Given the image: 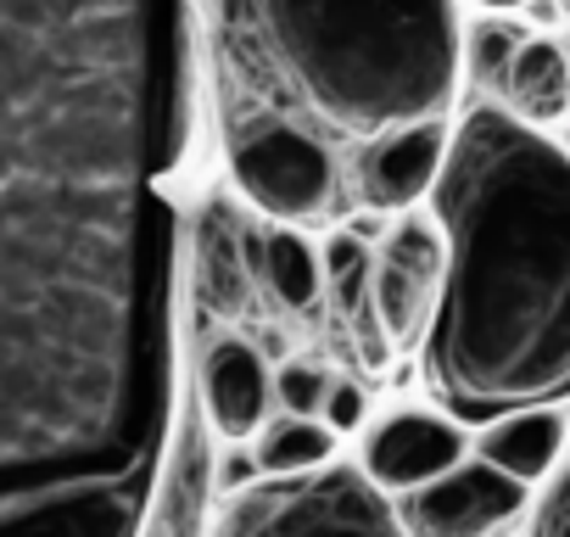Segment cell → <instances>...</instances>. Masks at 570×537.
<instances>
[{
    "label": "cell",
    "mask_w": 570,
    "mask_h": 537,
    "mask_svg": "<svg viewBox=\"0 0 570 537\" xmlns=\"http://www.w3.org/2000/svg\"><path fill=\"white\" fill-rule=\"evenodd\" d=\"M190 124V0H0V537L146 526Z\"/></svg>",
    "instance_id": "1"
},
{
    "label": "cell",
    "mask_w": 570,
    "mask_h": 537,
    "mask_svg": "<svg viewBox=\"0 0 570 537\" xmlns=\"http://www.w3.org/2000/svg\"><path fill=\"white\" fill-rule=\"evenodd\" d=\"M431 202V392L464 426L570 398V157L537 124L475 107L442 152Z\"/></svg>",
    "instance_id": "2"
},
{
    "label": "cell",
    "mask_w": 570,
    "mask_h": 537,
    "mask_svg": "<svg viewBox=\"0 0 570 537\" xmlns=\"http://www.w3.org/2000/svg\"><path fill=\"white\" fill-rule=\"evenodd\" d=\"M218 46L252 118L325 146H370L442 118L459 85L453 0H213Z\"/></svg>",
    "instance_id": "3"
},
{
    "label": "cell",
    "mask_w": 570,
    "mask_h": 537,
    "mask_svg": "<svg viewBox=\"0 0 570 537\" xmlns=\"http://www.w3.org/2000/svg\"><path fill=\"white\" fill-rule=\"evenodd\" d=\"M218 537H409L386 492L353 465H314L235 487Z\"/></svg>",
    "instance_id": "4"
},
{
    "label": "cell",
    "mask_w": 570,
    "mask_h": 537,
    "mask_svg": "<svg viewBox=\"0 0 570 537\" xmlns=\"http://www.w3.org/2000/svg\"><path fill=\"white\" fill-rule=\"evenodd\" d=\"M229 168L240 191L274 218H320L336 202V152L297 124L235 118Z\"/></svg>",
    "instance_id": "5"
},
{
    "label": "cell",
    "mask_w": 570,
    "mask_h": 537,
    "mask_svg": "<svg viewBox=\"0 0 570 537\" xmlns=\"http://www.w3.org/2000/svg\"><path fill=\"white\" fill-rule=\"evenodd\" d=\"M525 509V481L487 459H459L442 476L409 487L403 531L409 537H498Z\"/></svg>",
    "instance_id": "6"
},
{
    "label": "cell",
    "mask_w": 570,
    "mask_h": 537,
    "mask_svg": "<svg viewBox=\"0 0 570 537\" xmlns=\"http://www.w3.org/2000/svg\"><path fill=\"white\" fill-rule=\"evenodd\" d=\"M442 286V235L420 218L397 224L370 263V314L386 348H420Z\"/></svg>",
    "instance_id": "7"
},
{
    "label": "cell",
    "mask_w": 570,
    "mask_h": 537,
    "mask_svg": "<svg viewBox=\"0 0 570 537\" xmlns=\"http://www.w3.org/2000/svg\"><path fill=\"white\" fill-rule=\"evenodd\" d=\"M464 459V431L459 420L442 414H392L386 426H375L370 448H364V476L381 492H409L431 476H442L448 465Z\"/></svg>",
    "instance_id": "8"
},
{
    "label": "cell",
    "mask_w": 570,
    "mask_h": 537,
    "mask_svg": "<svg viewBox=\"0 0 570 537\" xmlns=\"http://www.w3.org/2000/svg\"><path fill=\"white\" fill-rule=\"evenodd\" d=\"M442 152H448L442 118L403 124V129L370 140L364 146V168H358L364 202L370 207H409V202H420L431 191L436 168H442Z\"/></svg>",
    "instance_id": "9"
},
{
    "label": "cell",
    "mask_w": 570,
    "mask_h": 537,
    "mask_svg": "<svg viewBox=\"0 0 570 537\" xmlns=\"http://www.w3.org/2000/svg\"><path fill=\"white\" fill-rule=\"evenodd\" d=\"M202 403H207V420L218 426V437L240 442L263 426V414L274 403V381H268L263 359L229 336V342H213L202 359Z\"/></svg>",
    "instance_id": "10"
},
{
    "label": "cell",
    "mask_w": 570,
    "mask_h": 537,
    "mask_svg": "<svg viewBox=\"0 0 570 537\" xmlns=\"http://www.w3.org/2000/svg\"><path fill=\"white\" fill-rule=\"evenodd\" d=\"M559 442H564V420H559L553 403L509 409V414L487 420V431H481V459L531 487V481H542V476L553 470Z\"/></svg>",
    "instance_id": "11"
},
{
    "label": "cell",
    "mask_w": 570,
    "mask_h": 537,
    "mask_svg": "<svg viewBox=\"0 0 570 537\" xmlns=\"http://www.w3.org/2000/svg\"><path fill=\"white\" fill-rule=\"evenodd\" d=\"M240 252L252 263V281L268 286L279 309H314L325 292L320 252L297 230H268V235H240Z\"/></svg>",
    "instance_id": "12"
},
{
    "label": "cell",
    "mask_w": 570,
    "mask_h": 537,
    "mask_svg": "<svg viewBox=\"0 0 570 537\" xmlns=\"http://www.w3.org/2000/svg\"><path fill=\"white\" fill-rule=\"evenodd\" d=\"M498 85L520 124H553L570 107V62L553 40H520Z\"/></svg>",
    "instance_id": "13"
},
{
    "label": "cell",
    "mask_w": 570,
    "mask_h": 537,
    "mask_svg": "<svg viewBox=\"0 0 570 537\" xmlns=\"http://www.w3.org/2000/svg\"><path fill=\"white\" fill-rule=\"evenodd\" d=\"M336 453V431L314 414H292L263 431V448L252 453L257 459V476H297V470H314Z\"/></svg>",
    "instance_id": "14"
},
{
    "label": "cell",
    "mask_w": 570,
    "mask_h": 537,
    "mask_svg": "<svg viewBox=\"0 0 570 537\" xmlns=\"http://www.w3.org/2000/svg\"><path fill=\"white\" fill-rule=\"evenodd\" d=\"M235 230H229V213L213 207L207 213V230H202V286H207V303H218V314H235L240 297H246V268L235 257Z\"/></svg>",
    "instance_id": "15"
},
{
    "label": "cell",
    "mask_w": 570,
    "mask_h": 537,
    "mask_svg": "<svg viewBox=\"0 0 570 537\" xmlns=\"http://www.w3.org/2000/svg\"><path fill=\"white\" fill-rule=\"evenodd\" d=\"M325 263H331L336 309H342L347 320L375 325V314H370V252H364V241H358V235H336L331 252H325Z\"/></svg>",
    "instance_id": "16"
},
{
    "label": "cell",
    "mask_w": 570,
    "mask_h": 537,
    "mask_svg": "<svg viewBox=\"0 0 570 537\" xmlns=\"http://www.w3.org/2000/svg\"><path fill=\"white\" fill-rule=\"evenodd\" d=\"M325 392H331V375H325L320 364H285V370L274 375V403H279L285 414H320Z\"/></svg>",
    "instance_id": "17"
},
{
    "label": "cell",
    "mask_w": 570,
    "mask_h": 537,
    "mask_svg": "<svg viewBox=\"0 0 570 537\" xmlns=\"http://www.w3.org/2000/svg\"><path fill=\"white\" fill-rule=\"evenodd\" d=\"M514 46H520V35L514 29H503V23H481L475 35H470V74L481 79V85H498L503 79V68H509V57H514Z\"/></svg>",
    "instance_id": "18"
},
{
    "label": "cell",
    "mask_w": 570,
    "mask_h": 537,
    "mask_svg": "<svg viewBox=\"0 0 570 537\" xmlns=\"http://www.w3.org/2000/svg\"><path fill=\"white\" fill-rule=\"evenodd\" d=\"M320 414H325V426H331V431H358V426H364V414H370V398H364V387H353V381H331V392H325Z\"/></svg>",
    "instance_id": "19"
},
{
    "label": "cell",
    "mask_w": 570,
    "mask_h": 537,
    "mask_svg": "<svg viewBox=\"0 0 570 537\" xmlns=\"http://www.w3.org/2000/svg\"><path fill=\"white\" fill-rule=\"evenodd\" d=\"M531 537H570V470L553 481V492L537 509V531Z\"/></svg>",
    "instance_id": "20"
},
{
    "label": "cell",
    "mask_w": 570,
    "mask_h": 537,
    "mask_svg": "<svg viewBox=\"0 0 570 537\" xmlns=\"http://www.w3.org/2000/svg\"><path fill=\"white\" fill-rule=\"evenodd\" d=\"M481 7H492V12H514V7H525V0H481Z\"/></svg>",
    "instance_id": "21"
}]
</instances>
